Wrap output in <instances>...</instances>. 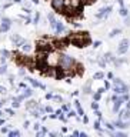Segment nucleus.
<instances>
[{
  "instance_id": "4be33fe9",
  "label": "nucleus",
  "mask_w": 130,
  "mask_h": 137,
  "mask_svg": "<svg viewBox=\"0 0 130 137\" xmlns=\"http://www.w3.org/2000/svg\"><path fill=\"white\" fill-rule=\"evenodd\" d=\"M47 17H49V20H50V24H52V23H54V20H56V19H54V14H53V13H50Z\"/></svg>"
},
{
  "instance_id": "1a4fd4ad",
  "label": "nucleus",
  "mask_w": 130,
  "mask_h": 137,
  "mask_svg": "<svg viewBox=\"0 0 130 137\" xmlns=\"http://www.w3.org/2000/svg\"><path fill=\"white\" fill-rule=\"evenodd\" d=\"M130 119V110H122L120 112V120H123V122H127Z\"/></svg>"
},
{
  "instance_id": "473e14b6",
  "label": "nucleus",
  "mask_w": 130,
  "mask_h": 137,
  "mask_svg": "<svg viewBox=\"0 0 130 137\" xmlns=\"http://www.w3.org/2000/svg\"><path fill=\"white\" fill-rule=\"evenodd\" d=\"M9 136L13 137V136H19V132H11V133H9Z\"/></svg>"
},
{
  "instance_id": "0eeeda50",
  "label": "nucleus",
  "mask_w": 130,
  "mask_h": 137,
  "mask_svg": "<svg viewBox=\"0 0 130 137\" xmlns=\"http://www.w3.org/2000/svg\"><path fill=\"white\" fill-rule=\"evenodd\" d=\"M10 39H11V41H13V43H14L16 46H19V47H21V46H23V44L26 43V40H24V39H21V37H20L19 34H13V36H11Z\"/></svg>"
},
{
  "instance_id": "8fccbe9b",
  "label": "nucleus",
  "mask_w": 130,
  "mask_h": 137,
  "mask_svg": "<svg viewBox=\"0 0 130 137\" xmlns=\"http://www.w3.org/2000/svg\"><path fill=\"white\" fill-rule=\"evenodd\" d=\"M117 136H119V137H125L126 134H125V133H117Z\"/></svg>"
},
{
  "instance_id": "4c0bfd02",
  "label": "nucleus",
  "mask_w": 130,
  "mask_h": 137,
  "mask_svg": "<svg viewBox=\"0 0 130 137\" xmlns=\"http://www.w3.org/2000/svg\"><path fill=\"white\" fill-rule=\"evenodd\" d=\"M80 1H84V3H87V4H92L94 0H80Z\"/></svg>"
},
{
  "instance_id": "9d476101",
  "label": "nucleus",
  "mask_w": 130,
  "mask_h": 137,
  "mask_svg": "<svg viewBox=\"0 0 130 137\" xmlns=\"http://www.w3.org/2000/svg\"><path fill=\"white\" fill-rule=\"evenodd\" d=\"M53 46L57 47V49H64L67 46V40H57V41L53 43Z\"/></svg>"
},
{
  "instance_id": "f8f14e48",
  "label": "nucleus",
  "mask_w": 130,
  "mask_h": 137,
  "mask_svg": "<svg viewBox=\"0 0 130 137\" xmlns=\"http://www.w3.org/2000/svg\"><path fill=\"white\" fill-rule=\"evenodd\" d=\"M9 27H10V20L4 19V20H3V24L0 26V31H7Z\"/></svg>"
},
{
  "instance_id": "b1692460",
  "label": "nucleus",
  "mask_w": 130,
  "mask_h": 137,
  "mask_svg": "<svg viewBox=\"0 0 130 137\" xmlns=\"http://www.w3.org/2000/svg\"><path fill=\"white\" fill-rule=\"evenodd\" d=\"M19 106H20V101H19L17 99H14V101H13V107H14V109H17Z\"/></svg>"
},
{
  "instance_id": "9b49d317",
  "label": "nucleus",
  "mask_w": 130,
  "mask_h": 137,
  "mask_svg": "<svg viewBox=\"0 0 130 137\" xmlns=\"http://www.w3.org/2000/svg\"><path fill=\"white\" fill-rule=\"evenodd\" d=\"M114 126H116L117 129H127V127H129V123H127V122H123V120H119V122L114 123Z\"/></svg>"
},
{
  "instance_id": "4d7b16f0",
  "label": "nucleus",
  "mask_w": 130,
  "mask_h": 137,
  "mask_svg": "<svg viewBox=\"0 0 130 137\" xmlns=\"http://www.w3.org/2000/svg\"><path fill=\"white\" fill-rule=\"evenodd\" d=\"M0 106H1V101H0Z\"/></svg>"
},
{
  "instance_id": "3c124183",
  "label": "nucleus",
  "mask_w": 130,
  "mask_h": 137,
  "mask_svg": "<svg viewBox=\"0 0 130 137\" xmlns=\"http://www.w3.org/2000/svg\"><path fill=\"white\" fill-rule=\"evenodd\" d=\"M119 4H120V6L123 7V0H119Z\"/></svg>"
},
{
  "instance_id": "f704fd0d",
  "label": "nucleus",
  "mask_w": 130,
  "mask_h": 137,
  "mask_svg": "<svg viewBox=\"0 0 130 137\" xmlns=\"http://www.w3.org/2000/svg\"><path fill=\"white\" fill-rule=\"evenodd\" d=\"M0 93H1V94H4V93H6V87L0 86Z\"/></svg>"
},
{
  "instance_id": "5701e85b",
  "label": "nucleus",
  "mask_w": 130,
  "mask_h": 137,
  "mask_svg": "<svg viewBox=\"0 0 130 137\" xmlns=\"http://www.w3.org/2000/svg\"><path fill=\"white\" fill-rule=\"evenodd\" d=\"M30 94H31V90H30V89H26V90H24V93H23V96H24V97H29Z\"/></svg>"
},
{
  "instance_id": "58836bf2",
  "label": "nucleus",
  "mask_w": 130,
  "mask_h": 137,
  "mask_svg": "<svg viewBox=\"0 0 130 137\" xmlns=\"http://www.w3.org/2000/svg\"><path fill=\"white\" fill-rule=\"evenodd\" d=\"M44 112H49V113H52V112H53V109H52V107H46V109H44Z\"/></svg>"
},
{
  "instance_id": "5fc2aeb1",
  "label": "nucleus",
  "mask_w": 130,
  "mask_h": 137,
  "mask_svg": "<svg viewBox=\"0 0 130 137\" xmlns=\"http://www.w3.org/2000/svg\"><path fill=\"white\" fill-rule=\"evenodd\" d=\"M20 1H21V0H14V3H20Z\"/></svg>"
},
{
  "instance_id": "20e7f679",
  "label": "nucleus",
  "mask_w": 130,
  "mask_h": 137,
  "mask_svg": "<svg viewBox=\"0 0 130 137\" xmlns=\"http://www.w3.org/2000/svg\"><path fill=\"white\" fill-rule=\"evenodd\" d=\"M127 49H129V40H127V39H123V40L120 41V44H119L117 53H119V54H125V53L127 51Z\"/></svg>"
},
{
  "instance_id": "f3484780",
  "label": "nucleus",
  "mask_w": 130,
  "mask_h": 137,
  "mask_svg": "<svg viewBox=\"0 0 130 137\" xmlns=\"http://www.w3.org/2000/svg\"><path fill=\"white\" fill-rule=\"evenodd\" d=\"M74 106L77 107V113H79L80 116H83V109H82V106H80V103H79V101H76V103H74Z\"/></svg>"
},
{
  "instance_id": "7ed1b4c3",
  "label": "nucleus",
  "mask_w": 130,
  "mask_h": 137,
  "mask_svg": "<svg viewBox=\"0 0 130 137\" xmlns=\"http://www.w3.org/2000/svg\"><path fill=\"white\" fill-rule=\"evenodd\" d=\"M110 11H112V6L103 7V9L99 10V13L96 14V17H97V19H104V17H107V16L110 14Z\"/></svg>"
},
{
  "instance_id": "c03bdc74",
  "label": "nucleus",
  "mask_w": 130,
  "mask_h": 137,
  "mask_svg": "<svg viewBox=\"0 0 130 137\" xmlns=\"http://www.w3.org/2000/svg\"><path fill=\"white\" fill-rule=\"evenodd\" d=\"M106 126H107V129H110V130H113V124H110V123H107Z\"/></svg>"
},
{
  "instance_id": "412c9836",
  "label": "nucleus",
  "mask_w": 130,
  "mask_h": 137,
  "mask_svg": "<svg viewBox=\"0 0 130 137\" xmlns=\"http://www.w3.org/2000/svg\"><path fill=\"white\" fill-rule=\"evenodd\" d=\"M103 76H104V74H103L102 71H99V73H96V74H94V79H96V80H99V79H103Z\"/></svg>"
},
{
  "instance_id": "e433bc0d",
  "label": "nucleus",
  "mask_w": 130,
  "mask_h": 137,
  "mask_svg": "<svg viewBox=\"0 0 130 137\" xmlns=\"http://www.w3.org/2000/svg\"><path fill=\"white\" fill-rule=\"evenodd\" d=\"M53 99H54V100H56V101H62V97H60V96H54V97H53Z\"/></svg>"
},
{
  "instance_id": "c85d7f7f",
  "label": "nucleus",
  "mask_w": 130,
  "mask_h": 137,
  "mask_svg": "<svg viewBox=\"0 0 130 137\" xmlns=\"http://www.w3.org/2000/svg\"><path fill=\"white\" fill-rule=\"evenodd\" d=\"M6 69H7L6 66H1V67H0V74H4V73H6Z\"/></svg>"
},
{
  "instance_id": "a878e982",
  "label": "nucleus",
  "mask_w": 130,
  "mask_h": 137,
  "mask_svg": "<svg viewBox=\"0 0 130 137\" xmlns=\"http://www.w3.org/2000/svg\"><path fill=\"white\" fill-rule=\"evenodd\" d=\"M46 133H47V130H46V129L43 127V130H42V132H39V133H37V136H44Z\"/></svg>"
},
{
  "instance_id": "79ce46f5",
  "label": "nucleus",
  "mask_w": 130,
  "mask_h": 137,
  "mask_svg": "<svg viewBox=\"0 0 130 137\" xmlns=\"http://www.w3.org/2000/svg\"><path fill=\"white\" fill-rule=\"evenodd\" d=\"M62 109H63V112H69V106H63Z\"/></svg>"
},
{
  "instance_id": "ea45409f",
  "label": "nucleus",
  "mask_w": 130,
  "mask_h": 137,
  "mask_svg": "<svg viewBox=\"0 0 130 137\" xmlns=\"http://www.w3.org/2000/svg\"><path fill=\"white\" fill-rule=\"evenodd\" d=\"M19 74H20V76H24V70H23V69H20V70H19Z\"/></svg>"
},
{
  "instance_id": "bb28decb",
  "label": "nucleus",
  "mask_w": 130,
  "mask_h": 137,
  "mask_svg": "<svg viewBox=\"0 0 130 137\" xmlns=\"http://www.w3.org/2000/svg\"><path fill=\"white\" fill-rule=\"evenodd\" d=\"M39 19H40V14H39V13H36V16H34V20H33V21H34V23H39Z\"/></svg>"
},
{
  "instance_id": "dca6fc26",
  "label": "nucleus",
  "mask_w": 130,
  "mask_h": 137,
  "mask_svg": "<svg viewBox=\"0 0 130 137\" xmlns=\"http://www.w3.org/2000/svg\"><path fill=\"white\" fill-rule=\"evenodd\" d=\"M119 13H120V16H123V17H126V16L129 14V11H127V9H126L125 6H123V7H120V11H119Z\"/></svg>"
},
{
  "instance_id": "f03ea898",
  "label": "nucleus",
  "mask_w": 130,
  "mask_h": 137,
  "mask_svg": "<svg viewBox=\"0 0 130 137\" xmlns=\"http://www.w3.org/2000/svg\"><path fill=\"white\" fill-rule=\"evenodd\" d=\"M59 60H60V54H59L57 51H49V53H46L44 63H46L49 67H56V66H59Z\"/></svg>"
},
{
  "instance_id": "864d4df0",
  "label": "nucleus",
  "mask_w": 130,
  "mask_h": 137,
  "mask_svg": "<svg viewBox=\"0 0 130 137\" xmlns=\"http://www.w3.org/2000/svg\"><path fill=\"white\" fill-rule=\"evenodd\" d=\"M3 123H4V120H0V126H1V124H3Z\"/></svg>"
},
{
  "instance_id": "393cba45",
  "label": "nucleus",
  "mask_w": 130,
  "mask_h": 137,
  "mask_svg": "<svg viewBox=\"0 0 130 137\" xmlns=\"http://www.w3.org/2000/svg\"><path fill=\"white\" fill-rule=\"evenodd\" d=\"M1 54H3L4 57H9V56H10V51H7V50H1Z\"/></svg>"
},
{
  "instance_id": "49530a36",
  "label": "nucleus",
  "mask_w": 130,
  "mask_h": 137,
  "mask_svg": "<svg viewBox=\"0 0 130 137\" xmlns=\"http://www.w3.org/2000/svg\"><path fill=\"white\" fill-rule=\"evenodd\" d=\"M100 46V41H94V47H99Z\"/></svg>"
},
{
  "instance_id": "6e6d98bb",
  "label": "nucleus",
  "mask_w": 130,
  "mask_h": 137,
  "mask_svg": "<svg viewBox=\"0 0 130 137\" xmlns=\"http://www.w3.org/2000/svg\"><path fill=\"white\" fill-rule=\"evenodd\" d=\"M1 116H3V112H0V117H1Z\"/></svg>"
},
{
  "instance_id": "09e8293b",
  "label": "nucleus",
  "mask_w": 130,
  "mask_h": 137,
  "mask_svg": "<svg viewBox=\"0 0 130 137\" xmlns=\"http://www.w3.org/2000/svg\"><path fill=\"white\" fill-rule=\"evenodd\" d=\"M1 133H7V127H3L1 129Z\"/></svg>"
},
{
  "instance_id": "2eb2a0df",
  "label": "nucleus",
  "mask_w": 130,
  "mask_h": 137,
  "mask_svg": "<svg viewBox=\"0 0 130 137\" xmlns=\"http://www.w3.org/2000/svg\"><path fill=\"white\" fill-rule=\"evenodd\" d=\"M21 50H23V51H26V53H29V51H31V44L26 41V43H24V44L21 46Z\"/></svg>"
},
{
  "instance_id": "423d86ee",
  "label": "nucleus",
  "mask_w": 130,
  "mask_h": 137,
  "mask_svg": "<svg viewBox=\"0 0 130 137\" xmlns=\"http://www.w3.org/2000/svg\"><path fill=\"white\" fill-rule=\"evenodd\" d=\"M79 6H80V0H64V7L79 9Z\"/></svg>"
},
{
  "instance_id": "a18cd8bd",
  "label": "nucleus",
  "mask_w": 130,
  "mask_h": 137,
  "mask_svg": "<svg viewBox=\"0 0 130 137\" xmlns=\"http://www.w3.org/2000/svg\"><path fill=\"white\" fill-rule=\"evenodd\" d=\"M126 17H127V16H126ZM126 24H127V26L130 24V17H127V19H126Z\"/></svg>"
},
{
  "instance_id": "f257e3e1",
  "label": "nucleus",
  "mask_w": 130,
  "mask_h": 137,
  "mask_svg": "<svg viewBox=\"0 0 130 137\" xmlns=\"http://www.w3.org/2000/svg\"><path fill=\"white\" fill-rule=\"evenodd\" d=\"M70 41L77 47H84L87 43H90V37L87 33H73L70 36Z\"/></svg>"
},
{
  "instance_id": "ddd939ff",
  "label": "nucleus",
  "mask_w": 130,
  "mask_h": 137,
  "mask_svg": "<svg viewBox=\"0 0 130 137\" xmlns=\"http://www.w3.org/2000/svg\"><path fill=\"white\" fill-rule=\"evenodd\" d=\"M122 103H123V100H122V99H117V100H114V106H113V112H119V109H120Z\"/></svg>"
},
{
  "instance_id": "6ab92c4d",
  "label": "nucleus",
  "mask_w": 130,
  "mask_h": 137,
  "mask_svg": "<svg viewBox=\"0 0 130 137\" xmlns=\"http://www.w3.org/2000/svg\"><path fill=\"white\" fill-rule=\"evenodd\" d=\"M119 33H120V30H119V29H114V30H113V31H112L109 36H110V37H114V36H117Z\"/></svg>"
},
{
  "instance_id": "2f4dec72",
  "label": "nucleus",
  "mask_w": 130,
  "mask_h": 137,
  "mask_svg": "<svg viewBox=\"0 0 130 137\" xmlns=\"http://www.w3.org/2000/svg\"><path fill=\"white\" fill-rule=\"evenodd\" d=\"M94 129H96V130H100V123H99V122L94 123Z\"/></svg>"
},
{
  "instance_id": "7c9ffc66",
  "label": "nucleus",
  "mask_w": 130,
  "mask_h": 137,
  "mask_svg": "<svg viewBox=\"0 0 130 137\" xmlns=\"http://www.w3.org/2000/svg\"><path fill=\"white\" fill-rule=\"evenodd\" d=\"M92 109H93V110H97V109H99V104H97V103H93V104H92Z\"/></svg>"
},
{
  "instance_id": "4468645a",
  "label": "nucleus",
  "mask_w": 130,
  "mask_h": 137,
  "mask_svg": "<svg viewBox=\"0 0 130 137\" xmlns=\"http://www.w3.org/2000/svg\"><path fill=\"white\" fill-rule=\"evenodd\" d=\"M26 107H27L29 110H31V109H36V107H37V101H34V100H29Z\"/></svg>"
},
{
  "instance_id": "a211bd4d",
  "label": "nucleus",
  "mask_w": 130,
  "mask_h": 137,
  "mask_svg": "<svg viewBox=\"0 0 130 137\" xmlns=\"http://www.w3.org/2000/svg\"><path fill=\"white\" fill-rule=\"evenodd\" d=\"M30 83H31V86L33 87H40V83H37V80H33V79H27Z\"/></svg>"
},
{
  "instance_id": "c9c22d12",
  "label": "nucleus",
  "mask_w": 130,
  "mask_h": 137,
  "mask_svg": "<svg viewBox=\"0 0 130 137\" xmlns=\"http://www.w3.org/2000/svg\"><path fill=\"white\" fill-rule=\"evenodd\" d=\"M99 64H100L102 67H104V64H106V61H104V60H99Z\"/></svg>"
},
{
  "instance_id": "6e6552de",
  "label": "nucleus",
  "mask_w": 130,
  "mask_h": 137,
  "mask_svg": "<svg viewBox=\"0 0 130 137\" xmlns=\"http://www.w3.org/2000/svg\"><path fill=\"white\" fill-rule=\"evenodd\" d=\"M52 27L54 29V31H56V33H62V31H64V24H63L62 21L54 20V23H52Z\"/></svg>"
},
{
  "instance_id": "c756f323",
  "label": "nucleus",
  "mask_w": 130,
  "mask_h": 137,
  "mask_svg": "<svg viewBox=\"0 0 130 137\" xmlns=\"http://www.w3.org/2000/svg\"><path fill=\"white\" fill-rule=\"evenodd\" d=\"M100 96H102V93H96V94H94V100H96V101L100 100Z\"/></svg>"
},
{
  "instance_id": "603ef678",
  "label": "nucleus",
  "mask_w": 130,
  "mask_h": 137,
  "mask_svg": "<svg viewBox=\"0 0 130 137\" xmlns=\"http://www.w3.org/2000/svg\"><path fill=\"white\" fill-rule=\"evenodd\" d=\"M127 109L130 110V100H129V103H127Z\"/></svg>"
},
{
  "instance_id": "aec40b11",
  "label": "nucleus",
  "mask_w": 130,
  "mask_h": 137,
  "mask_svg": "<svg viewBox=\"0 0 130 137\" xmlns=\"http://www.w3.org/2000/svg\"><path fill=\"white\" fill-rule=\"evenodd\" d=\"M104 60H106V61H112V60H113V56H112V53H107V54L104 56Z\"/></svg>"
},
{
  "instance_id": "a19ab883",
  "label": "nucleus",
  "mask_w": 130,
  "mask_h": 137,
  "mask_svg": "<svg viewBox=\"0 0 130 137\" xmlns=\"http://www.w3.org/2000/svg\"><path fill=\"white\" fill-rule=\"evenodd\" d=\"M109 87H110V83H109V81H106V83H104V89H109Z\"/></svg>"
},
{
  "instance_id": "37998d69",
  "label": "nucleus",
  "mask_w": 130,
  "mask_h": 137,
  "mask_svg": "<svg viewBox=\"0 0 130 137\" xmlns=\"http://www.w3.org/2000/svg\"><path fill=\"white\" fill-rule=\"evenodd\" d=\"M73 116H76V113L74 112H69V117H73Z\"/></svg>"
},
{
  "instance_id": "39448f33",
  "label": "nucleus",
  "mask_w": 130,
  "mask_h": 137,
  "mask_svg": "<svg viewBox=\"0 0 130 137\" xmlns=\"http://www.w3.org/2000/svg\"><path fill=\"white\" fill-rule=\"evenodd\" d=\"M52 6H53V9L56 11L63 13V10H64V0H53L52 1Z\"/></svg>"
},
{
  "instance_id": "cd10ccee",
  "label": "nucleus",
  "mask_w": 130,
  "mask_h": 137,
  "mask_svg": "<svg viewBox=\"0 0 130 137\" xmlns=\"http://www.w3.org/2000/svg\"><path fill=\"white\" fill-rule=\"evenodd\" d=\"M6 113H7L9 116H14V112H13L11 109H7V110H6Z\"/></svg>"
},
{
  "instance_id": "de8ad7c7",
  "label": "nucleus",
  "mask_w": 130,
  "mask_h": 137,
  "mask_svg": "<svg viewBox=\"0 0 130 137\" xmlns=\"http://www.w3.org/2000/svg\"><path fill=\"white\" fill-rule=\"evenodd\" d=\"M46 99H53V96H52V94L49 93V94H46Z\"/></svg>"
},
{
  "instance_id": "72a5a7b5",
  "label": "nucleus",
  "mask_w": 130,
  "mask_h": 137,
  "mask_svg": "<svg viewBox=\"0 0 130 137\" xmlns=\"http://www.w3.org/2000/svg\"><path fill=\"white\" fill-rule=\"evenodd\" d=\"M33 129H34V130H39V129H40V124H39V123L33 124Z\"/></svg>"
}]
</instances>
